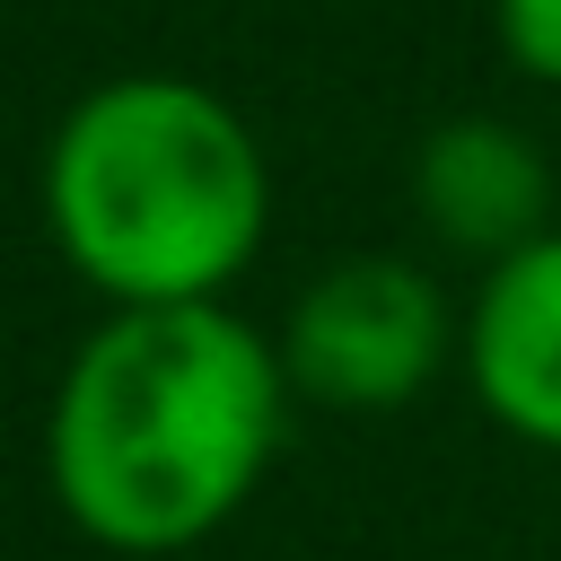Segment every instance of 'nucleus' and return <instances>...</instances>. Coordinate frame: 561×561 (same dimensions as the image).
<instances>
[{
    "label": "nucleus",
    "mask_w": 561,
    "mask_h": 561,
    "mask_svg": "<svg viewBox=\"0 0 561 561\" xmlns=\"http://www.w3.org/2000/svg\"><path fill=\"white\" fill-rule=\"evenodd\" d=\"M280 342L228 298L105 307L44 403V482L70 535L123 561H175L245 517L289 438Z\"/></svg>",
    "instance_id": "obj_1"
},
{
    "label": "nucleus",
    "mask_w": 561,
    "mask_h": 561,
    "mask_svg": "<svg viewBox=\"0 0 561 561\" xmlns=\"http://www.w3.org/2000/svg\"><path fill=\"white\" fill-rule=\"evenodd\" d=\"M35 193L61 263L105 307L228 298L272 228V167L254 123L184 70H123L79 88L44 140Z\"/></svg>",
    "instance_id": "obj_2"
},
{
    "label": "nucleus",
    "mask_w": 561,
    "mask_h": 561,
    "mask_svg": "<svg viewBox=\"0 0 561 561\" xmlns=\"http://www.w3.org/2000/svg\"><path fill=\"white\" fill-rule=\"evenodd\" d=\"M289 394L316 412H403L421 403L465 342V307L412 254H342L280 316Z\"/></svg>",
    "instance_id": "obj_3"
},
{
    "label": "nucleus",
    "mask_w": 561,
    "mask_h": 561,
    "mask_svg": "<svg viewBox=\"0 0 561 561\" xmlns=\"http://www.w3.org/2000/svg\"><path fill=\"white\" fill-rule=\"evenodd\" d=\"M456 368L508 438L561 456V228L482 263V280L465 298Z\"/></svg>",
    "instance_id": "obj_4"
},
{
    "label": "nucleus",
    "mask_w": 561,
    "mask_h": 561,
    "mask_svg": "<svg viewBox=\"0 0 561 561\" xmlns=\"http://www.w3.org/2000/svg\"><path fill=\"white\" fill-rule=\"evenodd\" d=\"M412 219L430 245L500 263L552 228V158L500 114H447L412 149Z\"/></svg>",
    "instance_id": "obj_5"
},
{
    "label": "nucleus",
    "mask_w": 561,
    "mask_h": 561,
    "mask_svg": "<svg viewBox=\"0 0 561 561\" xmlns=\"http://www.w3.org/2000/svg\"><path fill=\"white\" fill-rule=\"evenodd\" d=\"M500 61L535 88H561V0H491Z\"/></svg>",
    "instance_id": "obj_6"
}]
</instances>
